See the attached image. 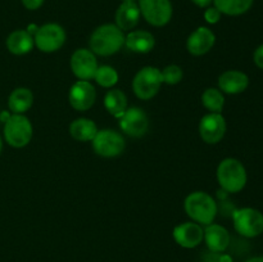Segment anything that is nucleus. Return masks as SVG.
Masks as SVG:
<instances>
[{
    "label": "nucleus",
    "mask_w": 263,
    "mask_h": 262,
    "mask_svg": "<svg viewBox=\"0 0 263 262\" xmlns=\"http://www.w3.org/2000/svg\"><path fill=\"white\" fill-rule=\"evenodd\" d=\"M91 141L95 153L104 158H113V157L120 156L126 148L123 136L117 131L109 130V128L98 131Z\"/></svg>",
    "instance_id": "obj_6"
},
{
    "label": "nucleus",
    "mask_w": 263,
    "mask_h": 262,
    "mask_svg": "<svg viewBox=\"0 0 263 262\" xmlns=\"http://www.w3.org/2000/svg\"><path fill=\"white\" fill-rule=\"evenodd\" d=\"M71 69L79 80L89 81L94 79L98 69V61L95 54L89 49H77L71 57Z\"/></svg>",
    "instance_id": "obj_11"
},
{
    "label": "nucleus",
    "mask_w": 263,
    "mask_h": 262,
    "mask_svg": "<svg viewBox=\"0 0 263 262\" xmlns=\"http://www.w3.org/2000/svg\"><path fill=\"white\" fill-rule=\"evenodd\" d=\"M35 41H33L32 35L26 30L13 31L7 39V48L8 50L15 55H23L32 50Z\"/></svg>",
    "instance_id": "obj_20"
},
{
    "label": "nucleus",
    "mask_w": 263,
    "mask_h": 262,
    "mask_svg": "<svg viewBox=\"0 0 263 262\" xmlns=\"http://www.w3.org/2000/svg\"><path fill=\"white\" fill-rule=\"evenodd\" d=\"M246 262H263V257H253V258L248 259Z\"/></svg>",
    "instance_id": "obj_32"
},
{
    "label": "nucleus",
    "mask_w": 263,
    "mask_h": 262,
    "mask_svg": "<svg viewBox=\"0 0 263 262\" xmlns=\"http://www.w3.org/2000/svg\"><path fill=\"white\" fill-rule=\"evenodd\" d=\"M221 14H222V13H221L216 7L208 8L204 13V18L208 23H212L213 25V23H217L218 21H220Z\"/></svg>",
    "instance_id": "obj_28"
},
{
    "label": "nucleus",
    "mask_w": 263,
    "mask_h": 262,
    "mask_svg": "<svg viewBox=\"0 0 263 262\" xmlns=\"http://www.w3.org/2000/svg\"><path fill=\"white\" fill-rule=\"evenodd\" d=\"M94 80L103 87H112L117 84L118 73L113 67L100 66L95 72Z\"/></svg>",
    "instance_id": "obj_26"
},
{
    "label": "nucleus",
    "mask_w": 263,
    "mask_h": 262,
    "mask_svg": "<svg viewBox=\"0 0 263 262\" xmlns=\"http://www.w3.org/2000/svg\"><path fill=\"white\" fill-rule=\"evenodd\" d=\"M22 4L28 10H36L44 4V0H22Z\"/></svg>",
    "instance_id": "obj_30"
},
{
    "label": "nucleus",
    "mask_w": 263,
    "mask_h": 262,
    "mask_svg": "<svg viewBox=\"0 0 263 262\" xmlns=\"http://www.w3.org/2000/svg\"><path fill=\"white\" fill-rule=\"evenodd\" d=\"M253 59H254V63H256V66L258 67V68L263 69V44L256 49Z\"/></svg>",
    "instance_id": "obj_29"
},
{
    "label": "nucleus",
    "mask_w": 263,
    "mask_h": 262,
    "mask_svg": "<svg viewBox=\"0 0 263 262\" xmlns=\"http://www.w3.org/2000/svg\"><path fill=\"white\" fill-rule=\"evenodd\" d=\"M163 84L162 71L157 67H144L133 80V90L141 100H149L156 97Z\"/></svg>",
    "instance_id": "obj_4"
},
{
    "label": "nucleus",
    "mask_w": 263,
    "mask_h": 262,
    "mask_svg": "<svg viewBox=\"0 0 263 262\" xmlns=\"http://www.w3.org/2000/svg\"><path fill=\"white\" fill-rule=\"evenodd\" d=\"M192 2L194 3L195 5H198V7L207 8V7H210L211 3H212L213 0H192Z\"/></svg>",
    "instance_id": "obj_31"
},
{
    "label": "nucleus",
    "mask_w": 263,
    "mask_h": 262,
    "mask_svg": "<svg viewBox=\"0 0 263 262\" xmlns=\"http://www.w3.org/2000/svg\"><path fill=\"white\" fill-rule=\"evenodd\" d=\"M35 45L44 53H54L63 46L66 32L63 27L57 23H46L37 28L33 36Z\"/></svg>",
    "instance_id": "obj_8"
},
{
    "label": "nucleus",
    "mask_w": 263,
    "mask_h": 262,
    "mask_svg": "<svg viewBox=\"0 0 263 262\" xmlns=\"http://www.w3.org/2000/svg\"><path fill=\"white\" fill-rule=\"evenodd\" d=\"M32 125L23 115H13L5 121L4 138L13 148H23L32 138Z\"/></svg>",
    "instance_id": "obj_5"
},
{
    "label": "nucleus",
    "mask_w": 263,
    "mask_h": 262,
    "mask_svg": "<svg viewBox=\"0 0 263 262\" xmlns=\"http://www.w3.org/2000/svg\"><path fill=\"white\" fill-rule=\"evenodd\" d=\"M98 131L97 125L90 118H77L69 125V134L77 141H91Z\"/></svg>",
    "instance_id": "obj_22"
},
{
    "label": "nucleus",
    "mask_w": 263,
    "mask_h": 262,
    "mask_svg": "<svg viewBox=\"0 0 263 262\" xmlns=\"http://www.w3.org/2000/svg\"><path fill=\"white\" fill-rule=\"evenodd\" d=\"M204 240L211 252L220 253L230 244V234L223 226L212 222L204 229Z\"/></svg>",
    "instance_id": "obj_17"
},
{
    "label": "nucleus",
    "mask_w": 263,
    "mask_h": 262,
    "mask_svg": "<svg viewBox=\"0 0 263 262\" xmlns=\"http://www.w3.org/2000/svg\"><path fill=\"white\" fill-rule=\"evenodd\" d=\"M249 85V77L244 72L230 69L218 77V86L225 94H240L247 90Z\"/></svg>",
    "instance_id": "obj_16"
},
{
    "label": "nucleus",
    "mask_w": 263,
    "mask_h": 262,
    "mask_svg": "<svg viewBox=\"0 0 263 262\" xmlns=\"http://www.w3.org/2000/svg\"><path fill=\"white\" fill-rule=\"evenodd\" d=\"M2 149H3V141H2V138H0V153H2Z\"/></svg>",
    "instance_id": "obj_33"
},
{
    "label": "nucleus",
    "mask_w": 263,
    "mask_h": 262,
    "mask_svg": "<svg viewBox=\"0 0 263 262\" xmlns=\"http://www.w3.org/2000/svg\"><path fill=\"white\" fill-rule=\"evenodd\" d=\"M139 8L146 22L156 27L166 26L172 18V4L170 0H140Z\"/></svg>",
    "instance_id": "obj_9"
},
{
    "label": "nucleus",
    "mask_w": 263,
    "mask_h": 262,
    "mask_svg": "<svg viewBox=\"0 0 263 262\" xmlns=\"http://www.w3.org/2000/svg\"><path fill=\"white\" fill-rule=\"evenodd\" d=\"M33 103L32 91L27 87H17L8 98V107L14 115H23L31 108Z\"/></svg>",
    "instance_id": "obj_21"
},
{
    "label": "nucleus",
    "mask_w": 263,
    "mask_h": 262,
    "mask_svg": "<svg viewBox=\"0 0 263 262\" xmlns=\"http://www.w3.org/2000/svg\"><path fill=\"white\" fill-rule=\"evenodd\" d=\"M174 238L176 243L184 248H195L202 243L204 230L197 222H184L174 229Z\"/></svg>",
    "instance_id": "obj_14"
},
{
    "label": "nucleus",
    "mask_w": 263,
    "mask_h": 262,
    "mask_svg": "<svg viewBox=\"0 0 263 262\" xmlns=\"http://www.w3.org/2000/svg\"><path fill=\"white\" fill-rule=\"evenodd\" d=\"M184 208L193 221L205 226L212 223L217 215V203L205 192H194L187 195Z\"/></svg>",
    "instance_id": "obj_2"
},
{
    "label": "nucleus",
    "mask_w": 263,
    "mask_h": 262,
    "mask_svg": "<svg viewBox=\"0 0 263 262\" xmlns=\"http://www.w3.org/2000/svg\"><path fill=\"white\" fill-rule=\"evenodd\" d=\"M217 180L225 192H240L247 184L246 167L239 159L225 158L217 167Z\"/></svg>",
    "instance_id": "obj_3"
},
{
    "label": "nucleus",
    "mask_w": 263,
    "mask_h": 262,
    "mask_svg": "<svg viewBox=\"0 0 263 262\" xmlns=\"http://www.w3.org/2000/svg\"><path fill=\"white\" fill-rule=\"evenodd\" d=\"M254 0H213L215 7L228 15H240L248 12Z\"/></svg>",
    "instance_id": "obj_24"
},
{
    "label": "nucleus",
    "mask_w": 263,
    "mask_h": 262,
    "mask_svg": "<svg viewBox=\"0 0 263 262\" xmlns=\"http://www.w3.org/2000/svg\"><path fill=\"white\" fill-rule=\"evenodd\" d=\"M125 44V35L116 25L99 26L91 33L89 40L90 50L102 57H109L117 53Z\"/></svg>",
    "instance_id": "obj_1"
},
{
    "label": "nucleus",
    "mask_w": 263,
    "mask_h": 262,
    "mask_svg": "<svg viewBox=\"0 0 263 262\" xmlns=\"http://www.w3.org/2000/svg\"><path fill=\"white\" fill-rule=\"evenodd\" d=\"M215 43L216 35L212 30L207 27H198L187 38L186 48L190 54L199 57L208 53L213 48Z\"/></svg>",
    "instance_id": "obj_15"
},
{
    "label": "nucleus",
    "mask_w": 263,
    "mask_h": 262,
    "mask_svg": "<svg viewBox=\"0 0 263 262\" xmlns=\"http://www.w3.org/2000/svg\"><path fill=\"white\" fill-rule=\"evenodd\" d=\"M123 2H134V0H123Z\"/></svg>",
    "instance_id": "obj_34"
},
{
    "label": "nucleus",
    "mask_w": 263,
    "mask_h": 262,
    "mask_svg": "<svg viewBox=\"0 0 263 262\" xmlns=\"http://www.w3.org/2000/svg\"><path fill=\"white\" fill-rule=\"evenodd\" d=\"M226 134V121L221 113H208L199 123V135L207 144H217Z\"/></svg>",
    "instance_id": "obj_12"
},
{
    "label": "nucleus",
    "mask_w": 263,
    "mask_h": 262,
    "mask_svg": "<svg viewBox=\"0 0 263 262\" xmlns=\"http://www.w3.org/2000/svg\"><path fill=\"white\" fill-rule=\"evenodd\" d=\"M234 228L246 238H254L263 233V215L254 208H240L233 215Z\"/></svg>",
    "instance_id": "obj_7"
},
{
    "label": "nucleus",
    "mask_w": 263,
    "mask_h": 262,
    "mask_svg": "<svg viewBox=\"0 0 263 262\" xmlns=\"http://www.w3.org/2000/svg\"><path fill=\"white\" fill-rule=\"evenodd\" d=\"M125 44L131 51L145 54L153 50L156 39L148 31H131L127 36H125Z\"/></svg>",
    "instance_id": "obj_19"
},
{
    "label": "nucleus",
    "mask_w": 263,
    "mask_h": 262,
    "mask_svg": "<svg viewBox=\"0 0 263 262\" xmlns=\"http://www.w3.org/2000/svg\"><path fill=\"white\" fill-rule=\"evenodd\" d=\"M140 8L135 2H123L116 12V26L122 31L135 27L140 20Z\"/></svg>",
    "instance_id": "obj_18"
},
{
    "label": "nucleus",
    "mask_w": 263,
    "mask_h": 262,
    "mask_svg": "<svg viewBox=\"0 0 263 262\" xmlns=\"http://www.w3.org/2000/svg\"><path fill=\"white\" fill-rule=\"evenodd\" d=\"M182 69L181 67H179L177 64H170L166 68L162 71V79H163V82L168 85H176L179 84L182 80Z\"/></svg>",
    "instance_id": "obj_27"
},
{
    "label": "nucleus",
    "mask_w": 263,
    "mask_h": 262,
    "mask_svg": "<svg viewBox=\"0 0 263 262\" xmlns=\"http://www.w3.org/2000/svg\"><path fill=\"white\" fill-rule=\"evenodd\" d=\"M104 107L113 117L120 118L127 109V98L120 89H113L105 94Z\"/></svg>",
    "instance_id": "obj_23"
},
{
    "label": "nucleus",
    "mask_w": 263,
    "mask_h": 262,
    "mask_svg": "<svg viewBox=\"0 0 263 262\" xmlns=\"http://www.w3.org/2000/svg\"><path fill=\"white\" fill-rule=\"evenodd\" d=\"M69 104L73 109L84 112L89 108L92 107L97 99V91L95 87L90 81H84V80H79L74 82L69 89L68 94Z\"/></svg>",
    "instance_id": "obj_13"
},
{
    "label": "nucleus",
    "mask_w": 263,
    "mask_h": 262,
    "mask_svg": "<svg viewBox=\"0 0 263 262\" xmlns=\"http://www.w3.org/2000/svg\"><path fill=\"white\" fill-rule=\"evenodd\" d=\"M202 103L211 113H221L225 105V97L221 90L210 87L202 94Z\"/></svg>",
    "instance_id": "obj_25"
},
{
    "label": "nucleus",
    "mask_w": 263,
    "mask_h": 262,
    "mask_svg": "<svg viewBox=\"0 0 263 262\" xmlns=\"http://www.w3.org/2000/svg\"><path fill=\"white\" fill-rule=\"evenodd\" d=\"M121 130L133 138H141L145 135L149 128V120L146 113L138 107H131L126 109L120 117Z\"/></svg>",
    "instance_id": "obj_10"
}]
</instances>
